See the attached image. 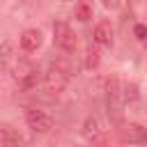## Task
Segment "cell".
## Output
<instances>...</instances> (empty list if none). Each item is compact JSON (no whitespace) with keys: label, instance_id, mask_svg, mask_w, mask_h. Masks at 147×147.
<instances>
[{"label":"cell","instance_id":"cell-1","mask_svg":"<svg viewBox=\"0 0 147 147\" xmlns=\"http://www.w3.org/2000/svg\"><path fill=\"white\" fill-rule=\"evenodd\" d=\"M71 74H74V69H71V64H69L67 60H55V62H51L48 71L44 74V87H46V92H48L51 96H57V94L67 87Z\"/></svg>","mask_w":147,"mask_h":147},{"label":"cell","instance_id":"cell-2","mask_svg":"<svg viewBox=\"0 0 147 147\" xmlns=\"http://www.w3.org/2000/svg\"><path fill=\"white\" fill-rule=\"evenodd\" d=\"M106 103H108V113L113 117V122H122V108H124V90L119 87V80L117 78H110L108 80V87H106Z\"/></svg>","mask_w":147,"mask_h":147},{"label":"cell","instance_id":"cell-3","mask_svg":"<svg viewBox=\"0 0 147 147\" xmlns=\"http://www.w3.org/2000/svg\"><path fill=\"white\" fill-rule=\"evenodd\" d=\"M14 78L18 83V90H23V92H30V90H34L41 83L39 69H34L30 62H18L16 69H14Z\"/></svg>","mask_w":147,"mask_h":147},{"label":"cell","instance_id":"cell-4","mask_svg":"<svg viewBox=\"0 0 147 147\" xmlns=\"http://www.w3.org/2000/svg\"><path fill=\"white\" fill-rule=\"evenodd\" d=\"M53 41H55V46H60L64 53H74V51H76V34H74V30H71L64 21L53 23Z\"/></svg>","mask_w":147,"mask_h":147},{"label":"cell","instance_id":"cell-5","mask_svg":"<svg viewBox=\"0 0 147 147\" xmlns=\"http://www.w3.org/2000/svg\"><path fill=\"white\" fill-rule=\"evenodd\" d=\"M25 122H28V126H30L34 133H48V131L53 129V117H51L48 113L39 110V108H30V110L25 113Z\"/></svg>","mask_w":147,"mask_h":147},{"label":"cell","instance_id":"cell-6","mask_svg":"<svg viewBox=\"0 0 147 147\" xmlns=\"http://www.w3.org/2000/svg\"><path fill=\"white\" fill-rule=\"evenodd\" d=\"M83 136L87 142L96 145V147H103L106 145V131L101 129V122L96 117H87L85 124H83Z\"/></svg>","mask_w":147,"mask_h":147},{"label":"cell","instance_id":"cell-7","mask_svg":"<svg viewBox=\"0 0 147 147\" xmlns=\"http://www.w3.org/2000/svg\"><path fill=\"white\" fill-rule=\"evenodd\" d=\"M119 136H122V140L129 142V145H145V142H147V129L140 126V124H136V122L124 124V126L119 129Z\"/></svg>","mask_w":147,"mask_h":147},{"label":"cell","instance_id":"cell-8","mask_svg":"<svg viewBox=\"0 0 147 147\" xmlns=\"http://www.w3.org/2000/svg\"><path fill=\"white\" fill-rule=\"evenodd\" d=\"M94 44L106 46V48H110V46H113V28H110V23H108V21L96 23V28H94Z\"/></svg>","mask_w":147,"mask_h":147},{"label":"cell","instance_id":"cell-9","mask_svg":"<svg viewBox=\"0 0 147 147\" xmlns=\"http://www.w3.org/2000/svg\"><path fill=\"white\" fill-rule=\"evenodd\" d=\"M39 46H41V32H39V30H25V32L21 34V48H23V51L32 53V51H37Z\"/></svg>","mask_w":147,"mask_h":147},{"label":"cell","instance_id":"cell-10","mask_svg":"<svg viewBox=\"0 0 147 147\" xmlns=\"http://www.w3.org/2000/svg\"><path fill=\"white\" fill-rule=\"evenodd\" d=\"M21 138L18 133H14L9 126H2V147H21Z\"/></svg>","mask_w":147,"mask_h":147},{"label":"cell","instance_id":"cell-11","mask_svg":"<svg viewBox=\"0 0 147 147\" xmlns=\"http://www.w3.org/2000/svg\"><path fill=\"white\" fill-rule=\"evenodd\" d=\"M76 18L78 21H90L92 18V7L87 5V2H78V7H76Z\"/></svg>","mask_w":147,"mask_h":147},{"label":"cell","instance_id":"cell-12","mask_svg":"<svg viewBox=\"0 0 147 147\" xmlns=\"http://www.w3.org/2000/svg\"><path fill=\"white\" fill-rule=\"evenodd\" d=\"M85 67L87 69H96L99 67V51L96 48H87V57H85Z\"/></svg>","mask_w":147,"mask_h":147},{"label":"cell","instance_id":"cell-13","mask_svg":"<svg viewBox=\"0 0 147 147\" xmlns=\"http://www.w3.org/2000/svg\"><path fill=\"white\" fill-rule=\"evenodd\" d=\"M9 57H11V44L5 41V44H2V69L9 67Z\"/></svg>","mask_w":147,"mask_h":147},{"label":"cell","instance_id":"cell-14","mask_svg":"<svg viewBox=\"0 0 147 147\" xmlns=\"http://www.w3.org/2000/svg\"><path fill=\"white\" fill-rule=\"evenodd\" d=\"M138 99V87L136 85H126L124 87V101H136Z\"/></svg>","mask_w":147,"mask_h":147},{"label":"cell","instance_id":"cell-15","mask_svg":"<svg viewBox=\"0 0 147 147\" xmlns=\"http://www.w3.org/2000/svg\"><path fill=\"white\" fill-rule=\"evenodd\" d=\"M133 34H136L140 41H147V28H145V25H136V28H133Z\"/></svg>","mask_w":147,"mask_h":147},{"label":"cell","instance_id":"cell-16","mask_svg":"<svg viewBox=\"0 0 147 147\" xmlns=\"http://www.w3.org/2000/svg\"><path fill=\"white\" fill-rule=\"evenodd\" d=\"M103 2V7H108V9H117L119 7V0H101Z\"/></svg>","mask_w":147,"mask_h":147},{"label":"cell","instance_id":"cell-17","mask_svg":"<svg viewBox=\"0 0 147 147\" xmlns=\"http://www.w3.org/2000/svg\"><path fill=\"white\" fill-rule=\"evenodd\" d=\"M142 44H145V48H147V41H142Z\"/></svg>","mask_w":147,"mask_h":147}]
</instances>
